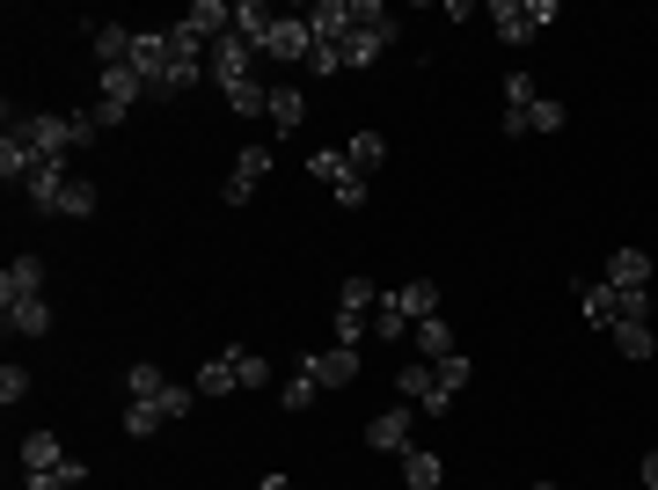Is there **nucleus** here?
Here are the masks:
<instances>
[{"label": "nucleus", "mask_w": 658, "mask_h": 490, "mask_svg": "<svg viewBox=\"0 0 658 490\" xmlns=\"http://www.w3.org/2000/svg\"><path fill=\"white\" fill-rule=\"evenodd\" d=\"M206 52H212V44H198L183 22H176V30H139L132 73L147 81V96H183V88L206 73Z\"/></svg>", "instance_id": "obj_1"}, {"label": "nucleus", "mask_w": 658, "mask_h": 490, "mask_svg": "<svg viewBox=\"0 0 658 490\" xmlns=\"http://www.w3.org/2000/svg\"><path fill=\"white\" fill-rule=\"evenodd\" d=\"M191 396L198 388H176L161 367H132L124 373V432L154 439V432H169V424H183L191 418Z\"/></svg>", "instance_id": "obj_2"}, {"label": "nucleus", "mask_w": 658, "mask_h": 490, "mask_svg": "<svg viewBox=\"0 0 658 490\" xmlns=\"http://www.w3.org/2000/svg\"><path fill=\"white\" fill-rule=\"evenodd\" d=\"M8 132H22V140L37 147V161H67L73 147H81V140H73V118H67V110H30V118H16V110H8Z\"/></svg>", "instance_id": "obj_3"}, {"label": "nucleus", "mask_w": 658, "mask_h": 490, "mask_svg": "<svg viewBox=\"0 0 658 490\" xmlns=\"http://www.w3.org/2000/svg\"><path fill=\"white\" fill-rule=\"evenodd\" d=\"M396 37H402V22L388 16V8H373V0H366L359 30H351L337 52H345V67H373V59H388V44H396Z\"/></svg>", "instance_id": "obj_4"}, {"label": "nucleus", "mask_w": 658, "mask_h": 490, "mask_svg": "<svg viewBox=\"0 0 658 490\" xmlns=\"http://www.w3.org/2000/svg\"><path fill=\"white\" fill-rule=\"evenodd\" d=\"M549 22H556V0H490V30L505 44H535Z\"/></svg>", "instance_id": "obj_5"}, {"label": "nucleus", "mask_w": 658, "mask_h": 490, "mask_svg": "<svg viewBox=\"0 0 658 490\" xmlns=\"http://www.w3.org/2000/svg\"><path fill=\"white\" fill-rule=\"evenodd\" d=\"M308 176H315V183H329V198H337V206H366V176L345 161V147H322V154H308Z\"/></svg>", "instance_id": "obj_6"}, {"label": "nucleus", "mask_w": 658, "mask_h": 490, "mask_svg": "<svg viewBox=\"0 0 658 490\" xmlns=\"http://www.w3.org/2000/svg\"><path fill=\"white\" fill-rule=\"evenodd\" d=\"M300 373H308L315 388H351L366 373V359L351 344H329V351H300Z\"/></svg>", "instance_id": "obj_7"}, {"label": "nucleus", "mask_w": 658, "mask_h": 490, "mask_svg": "<svg viewBox=\"0 0 658 490\" xmlns=\"http://www.w3.org/2000/svg\"><path fill=\"white\" fill-rule=\"evenodd\" d=\"M308 52H315V30H308V16H278L257 59H278V67H308Z\"/></svg>", "instance_id": "obj_8"}, {"label": "nucleus", "mask_w": 658, "mask_h": 490, "mask_svg": "<svg viewBox=\"0 0 658 490\" xmlns=\"http://www.w3.org/2000/svg\"><path fill=\"white\" fill-rule=\"evenodd\" d=\"M206 73H212V81H220V88H235V81H257V44H249V37H235V30H227L220 44H212V52H206Z\"/></svg>", "instance_id": "obj_9"}, {"label": "nucleus", "mask_w": 658, "mask_h": 490, "mask_svg": "<svg viewBox=\"0 0 658 490\" xmlns=\"http://www.w3.org/2000/svg\"><path fill=\"white\" fill-rule=\"evenodd\" d=\"M396 396H402V403H410V410H425V418H447V410H453V396H447V388H439V373L425 367V359L396 373Z\"/></svg>", "instance_id": "obj_10"}, {"label": "nucleus", "mask_w": 658, "mask_h": 490, "mask_svg": "<svg viewBox=\"0 0 658 490\" xmlns=\"http://www.w3.org/2000/svg\"><path fill=\"white\" fill-rule=\"evenodd\" d=\"M263 176H271V147H242L235 169H227V183H220V198L227 206H249V198L263 191Z\"/></svg>", "instance_id": "obj_11"}, {"label": "nucleus", "mask_w": 658, "mask_h": 490, "mask_svg": "<svg viewBox=\"0 0 658 490\" xmlns=\"http://www.w3.org/2000/svg\"><path fill=\"white\" fill-rule=\"evenodd\" d=\"M564 124H571V110L556 103V96H541V103H527V110H505L498 132L505 140H527V132H564Z\"/></svg>", "instance_id": "obj_12"}, {"label": "nucleus", "mask_w": 658, "mask_h": 490, "mask_svg": "<svg viewBox=\"0 0 658 490\" xmlns=\"http://www.w3.org/2000/svg\"><path fill=\"white\" fill-rule=\"evenodd\" d=\"M410 403H396V410H381V418L366 424V447H373V454H410Z\"/></svg>", "instance_id": "obj_13"}, {"label": "nucleus", "mask_w": 658, "mask_h": 490, "mask_svg": "<svg viewBox=\"0 0 658 490\" xmlns=\"http://www.w3.org/2000/svg\"><path fill=\"white\" fill-rule=\"evenodd\" d=\"M600 286H622V293H651V257L644 249H615L600 263Z\"/></svg>", "instance_id": "obj_14"}, {"label": "nucleus", "mask_w": 658, "mask_h": 490, "mask_svg": "<svg viewBox=\"0 0 658 490\" xmlns=\"http://www.w3.org/2000/svg\"><path fill=\"white\" fill-rule=\"evenodd\" d=\"M37 293H44V257H16L0 271V308L8 300H37Z\"/></svg>", "instance_id": "obj_15"}, {"label": "nucleus", "mask_w": 658, "mask_h": 490, "mask_svg": "<svg viewBox=\"0 0 658 490\" xmlns=\"http://www.w3.org/2000/svg\"><path fill=\"white\" fill-rule=\"evenodd\" d=\"M410 337H417V359H425V367H439V359H453V351H461V337H453L447 316H425Z\"/></svg>", "instance_id": "obj_16"}, {"label": "nucleus", "mask_w": 658, "mask_h": 490, "mask_svg": "<svg viewBox=\"0 0 658 490\" xmlns=\"http://www.w3.org/2000/svg\"><path fill=\"white\" fill-rule=\"evenodd\" d=\"M22 191H30V206H37V212H59V198L73 191V176H67V161H44V169H37L30 183H22Z\"/></svg>", "instance_id": "obj_17"}, {"label": "nucleus", "mask_w": 658, "mask_h": 490, "mask_svg": "<svg viewBox=\"0 0 658 490\" xmlns=\"http://www.w3.org/2000/svg\"><path fill=\"white\" fill-rule=\"evenodd\" d=\"M88 44H96V59H103V67H132L139 30H124V22H96V30H88Z\"/></svg>", "instance_id": "obj_18"}, {"label": "nucleus", "mask_w": 658, "mask_h": 490, "mask_svg": "<svg viewBox=\"0 0 658 490\" xmlns=\"http://www.w3.org/2000/svg\"><path fill=\"white\" fill-rule=\"evenodd\" d=\"M183 30H191L198 44H220V37L235 30V8H227V0H198L191 16H183Z\"/></svg>", "instance_id": "obj_19"}, {"label": "nucleus", "mask_w": 658, "mask_h": 490, "mask_svg": "<svg viewBox=\"0 0 658 490\" xmlns=\"http://www.w3.org/2000/svg\"><path fill=\"white\" fill-rule=\"evenodd\" d=\"M0 322H8L16 337H44V330H52V300H44V293H37V300H8Z\"/></svg>", "instance_id": "obj_20"}, {"label": "nucleus", "mask_w": 658, "mask_h": 490, "mask_svg": "<svg viewBox=\"0 0 658 490\" xmlns=\"http://www.w3.org/2000/svg\"><path fill=\"white\" fill-rule=\"evenodd\" d=\"M271 22H278L271 0H235V37H249L257 52H263V37H271Z\"/></svg>", "instance_id": "obj_21"}, {"label": "nucleus", "mask_w": 658, "mask_h": 490, "mask_svg": "<svg viewBox=\"0 0 658 490\" xmlns=\"http://www.w3.org/2000/svg\"><path fill=\"white\" fill-rule=\"evenodd\" d=\"M37 169H44V161H37V147L22 140V132H8V140H0V176H8V183H30Z\"/></svg>", "instance_id": "obj_22"}, {"label": "nucleus", "mask_w": 658, "mask_h": 490, "mask_svg": "<svg viewBox=\"0 0 658 490\" xmlns=\"http://www.w3.org/2000/svg\"><path fill=\"white\" fill-rule=\"evenodd\" d=\"M263 118H271L278 132H300V118H308V96H300L293 81H278V88H271V110H263Z\"/></svg>", "instance_id": "obj_23"}, {"label": "nucleus", "mask_w": 658, "mask_h": 490, "mask_svg": "<svg viewBox=\"0 0 658 490\" xmlns=\"http://www.w3.org/2000/svg\"><path fill=\"white\" fill-rule=\"evenodd\" d=\"M417 322L402 316V300H396V286H381V300H373V337H388V344H396V337H410Z\"/></svg>", "instance_id": "obj_24"}, {"label": "nucleus", "mask_w": 658, "mask_h": 490, "mask_svg": "<svg viewBox=\"0 0 658 490\" xmlns=\"http://www.w3.org/2000/svg\"><path fill=\"white\" fill-rule=\"evenodd\" d=\"M59 461H73V454L59 447L52 432H30V439H22V476H37V469H59Z\"/></svg>", "instance_id": "obj_25"}, {"label": "nucleus", "mask_w": 658, "mask_h": 490, "mask_svg": "<svg viewBox=\"0 0 658 490\" xmlns=\"http://www.w3.org/2000/svg\"><path fill=\"white\" fill-rule=\"evenodd\" d=\"M396 300H402V316H410V322L439 316V286H432V279H402V286H396Z\"/></svg>", "instance_id": "obj_26"}, {"label": "nucleus", "mask_w": 658, "mask_h": 490, "mask_svg": "<svg viewBox=\"0 0 658 490\" xmlns=\"http://www.w3.org/2000/svg\"><path fill=\"white\" fill-rule=\"evenodd\" d=\"M607 344L622 351V359H651L658 330H651V322H615V330H607Z\"/></svg>", "instance_id": "obj_27"}, {"label": "nucleus", "mask_w": 658, "mask_h": 490, "mask_svg": "<svg viewBox=\"0 0 658 490\" xmlns=\"http://www.w3.org/2000/svg\"><path fill=\"white\" fill-rule=\"evenodd\" d=\"M198 396H235V388H242V373H235V359H227V351H220V359H206V367H198Z\"/></svg>", "instance_id": "obj_28"}, {"label": "nucleus", "mask_w": 658, "mask_h": 490, "mask_svg": "<svg viewBox=\"0 0 658 490\" xmlns=\"http://www.w3.org/2000/svg\"><path fill=\"white\" fill-rule=\"evenodd\" d=\"M345 161H351L359 176H373V169L388 161V140H381V132H351V140H345Z\"/></svg>", "instance_id": "obj_29"}, {"label": "nucleus", "mask_w": 658, "mask_h": 490, "mask_svg": "<svg viewBox=\"0 0 658 490\" xmlns=\"http://www.w3.org/2000/svg\"><path fill=\"white\" fill-rule=\"evenodd\" d=\"M439 476H447V461H439V454H425V447L402 454V483H410V490H439Z\"/></svg>", "instance_id": "obj_30"}, {"label": "nucleus", "mask_w": 658, "mask_h": 490, "mask_svg": "<svg viewBox=\"0 0 658 490\" xmlns=\"http://www.w3.org/2000/svg\"><path fill=\"white\" fill-rule=\"evenodd\" d=\"M227 96V110H242V118H263V110H271V88L263 81H235V88H220Z\"/></svg>", "instance_id": "obj_31"}, {"label": "nucleus", "mask_w": 658, "mask_h": 490, "mask_svg": "<svg viewBox=\"0 0 658 490\" xmlns=\"http://www.w3.org/2000/svg\"><path fill=\"white\" fill-rule=\"evenodd\" d=\"M88 476V461H59V469H37V476H22V490H73Z\"/></svg>", "instance_id": "obj_32"}, {"label": "nucleus", "mask_w": 658, "mask_h": 490, "mask_svg": "<svg viewBox=\"0 0 658 490\" xmlns=\"http://www.w3.org/2000/svg\"><path fill=\"white\" fill-rule=\"evenodd\" d=\"M373 300H381V286H373V279H345V286H337V308H345V316H373Z\"/></svg>", "instance_id": "obj_33"}, {"label": "nucleus", "mask_w": 658, "mask_h": 490, "mask_svg": "<svg viewBox=\"0 0 658 490\" xmlns=\"http://www.w3.org/2000/svg\"><path fill=\"white\" fill-rule=\"evenodd\" d=\"M96 198H103V191H96L88 176H73V191L59 198V220H88V212H96Z\"/></svg>", "instance_id": "obj_34"}, {"label": "nucleus", "mask_w": 658, "mask_h": 490, "mask_svg": "<svg viewBox=\"0 0 658 490\" xmlns=\"http://www.w3.org/2000/svg\"><path fill=\"white\" fill-rule=\"evenodd\" d=\"M227 359H235V373H242V388H263V381H271V367H263V351L235 344V351H227Z\"/></svg>", "instance_id": "obj_35"}, {"label": "nucleus", "mask_w": 658, "mask_h": 490, "mask_svg": "<svg viewBox=\"0 0 658 490\" xmlns=\"http://www.w3.org/2000/svg\"><path fill=\"white\" fill-rule=\"evenodd\" d=\"M527 103H541L535 73H505V110H527Z\"/></svg>", "instance_id": "obj_36"}, {"label": "nucleus", "mask_w": 658, "mask_h": 490, "mask_svg": "<svg viewBox=\"0 0 658 490\" xmlns=\"http://www.w3.org/2000/svg\"><path fill=\"white\" fill-rule=\"evenodd\" d=\"M315 396H322V388H315L308 373H293V381L278 388V403H286V410H315Z\"/></svg>", "instance_id": "obj_37"}, {"label": "nucleus", "mask_w": 658, "mask_h": 490, "mask_svg": "<svg viewBox=\"0 0 658 490\" xmlns=\"http://www.w3.org/2000/svg\"><path fill=\"white\" fill-rule=\"evenodd\" d=\"M439 388H447V396H461V388H468V359H461V351H453V359H439Z\"/></svg>", "instance_id": "obj_38"}, {"label": "nucleus", "mask_w": 658, "mask_h": 490, "mask_svg": "<svg viewBox=\"0 0 658 490\" xmlns=\"http://www.w3.org/2000/svg\"><path fill=\"white\" fill-rule=\"evenodd\" d=\"M22 396H30V373H22V367H0V403L16 410Z\"/></svg>", "instance_id": "obj_39"}, {"label": "nucleus", "mask_w": 658, "mask_h": 490, "mask_svg": "<svg viewBox=\"0 0 658 490\" xmlns=\"http://www.w3.org/2000/svg\"><path fill=\"white\" fill-rule=\"evenodd\" d=\"M359 337H366V316H345V308H337V344L359 351Z\"/></svg>", "instance_id": "obj_40"}, {"label": "nucleus", "mask_w": 658, "mask_h": 490, "mask_svg": "<svg viewBox=\"0 0 658 490\" xmlns=\"http://www.w3.org/2000/svg\"><path fill=\"white\" fill-rule=\"evenodd\" d=\"M637 476H644V490H658V447L644 454V469H637Z\"/></svg>", "instance_id": "obj_41"}, {"label": "nucleus", "mask_w": 658, "mask_h": 490, "mask_svg": "<svg viewBox=\"0 0 658 490\" xmlns=\"http://www.w3.org/2000/svg\"><path fill=\"white\" fill-rule=\"evenodd\" d=\"M257 490H293V476H263V483Z\"/></svg>", "instance_id": "obj_42"}, {"label": "nucleus", "mask_w": 658, "mask_h": 490, "mask_svg": "<svg viewBox=\"0 0 658 490\" xmlns=\"http://www.w3.org/2000/svg\"><path fill=\"white\" fill-rule=\"evenodd\" d=\"M651 359H658V344H651Z\"/></svg>", "instance_id": "obj_43"}]
</instances>
